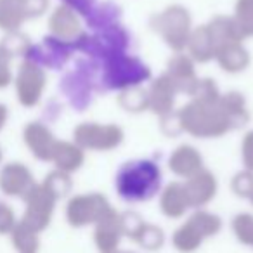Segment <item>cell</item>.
Here are the masks:
<instances>
[{
    "label": "cell",
    "instance_id": "6da1fadb",
    "mask_svg": "<svg viewBox=\"0 0 253 253\" xmlns=\"http://www.w3.org/2000/svg\"><path fill=\"white\" fill-rule=\"evenodd\" d=\"M180 130L200 139L222 137L227 132L246 125L250 111L239 92L220 94L213 99H191L177 109Z\"/></svg>",
    "mask_w": 253,
    "mask_h": 253
},
{
    "label": "cell",
    "instance_id": "7a4b0ae2",
    "mask_svg": "<svg viewBox=\"0 0 253 253\" xmlns=\"http://www.w3.org/2000/svg\"><path fill=\"white\" fill-rule=\"evenodd\" d=\"M115 187L118 196L128 203L148 201L162 189V170L149 160L128 162L116 173Z\"/></svg>",
    "mask_w": 253,
    "mask_h": 253
},
{
    "label": "cell",
    "instance_id": "3957f363",
    "mask_svg": "<svg viewBox=\"0 0 253 253\" xmlns=\"http://www.w3.org/2000/svg\"><path fill=\"white\" fill-rule=\"evenodd\" d=\"M151 30L175 52H184L193 32V19L184 5L173 4L155 14L149 21Z\"/></svg>",
    "mask_w": 253,
    "mask_h": 253
},
{
    "label": "cell",
    "instance_id": "277c9868",
    "mask_svg": "<svg viewBox=\"0 0 253 253\" xmlns=\"http://www.w3.org/2000/svg\"><path fill=\"white\" fill-rule=\"evenodd\" d=\"M123 130L122 126L113 125V123H94L85 122L75 126L73 130V142L80 146L84 151H111L118 148L123 142Z\"/></svg>",
    "mask_w": 253,
    "mask_h": 253
},
{
    "label": "cell",
    "instance_id": "5b68a950",
    "mask_svg": "<svg viewBox=\"0 0 253 253\" xmlns=\"http://www.w3.org/2000/svg\"><path fill=\"white\" fill-rule=\"evenodd\" d=\"M149 68L142 64L137 57L125 56V54H116L106 59L104 70V82L111 88H128L135 87L141 82L149 78Z\"/></svg>",
    "mask_w": 253,
    "mask_h": 253
},
{
    "label": "cell",
    "instance_id": "8992f818",
    "mask_svg": "<svg viewBox=\"0 0 253 253\" xmlns=\"http://www.w3.org/2000/svg\"><path fill=\"white\" fill-rule=\"evenodd\" d=\"M16 95L18 101L25 108H33L40 102L47 85L45 70L40 64L25 59L19 64L18 75L14 78Z\"/></svg>",
    "mask_w": 253,
    "mask_h": 253
},
{
    "label": "cell",
    "instance_id": "52a82bcc",
    "mask_svg": "<svg viewBox=\"0 0 253 253\" xmlns=\"http://www.w3.org/2000/svg\"><path fill=\"white\" fill-rule=\"evenodd\" d=\"M49 7V0H0V30L19 32L23 23L39 18Z\"/></svg>",
    "mask_w": 253,
    "mask_h": 253
},
{
    "label": "cell",
    "instance_id": "ba28073f",
    "mask_svg": "<svg viewBox=\"0 0 253 253\" xmlns=\"http://www.w3.org/2000/svg\"><path fill=\"white\" fill-rule=\"evenodd\" d=\"M23 141L37 160L50 162L57 139L49 126L43 125L42 122H30L23 128Z\"/></svg>",
    "mask_w": 253,
    "mask_h": 253
},
{
    "label": "cell",
    "instance_id": "9c48e42d",
    "mask_svg": "<svg viewBox=\"0 0 253 253\" xmlns=\"http://www.w3.org/2000/svg\"><path fill=\"white\" fill-rule=\"evenodd\" d=\"M50 37L61 40L64 43H75L82 37V25L78 14L68 5H59L54 9L49 18Z\"/></svg>",
    "mask_w": 253,
    "mask_h": 253
},
{
    "label": "cell",
    "instance_id": "30bf717a",
    "mask_svg": "<svg viewBox=\"0 0 253 253\" xmlns=\"http://www.w3.org/2000/svg\"><path fill=\"white\" fill-rule=\"evenodd\" d=\"M165 75L169 77V80L172 82L179 94L187 95L191 94L196 82L200 80L196 75V68H194V61L184 52H175V56L170 57Z\"/></svg>",
    "mask_w": 253,
    "mask_h": 253
},
{
    "label": "cell",
    "instance_id": "8fae6325",
    "mask_svg": "<svg viewBox=\"0 0 253 253\" xmlns=\"http://www.w3.org/2000/svg\"><path fill=\"white\" fill-rule=\"evenodd\" d=\"M177 88L173 87V84L169 80L165 73L162 77H158L148 88V102L149 109L158 116H167L172 115L175 111V97H177Z\"/></svg>",
    "mask_w": 253,
    "mask_h": 253
},
{
    "label": "cell",
    "instance_id": "7c38bea8",
    "mask_svg": "<svg viewBox=\"0 0 253 253\" xmlns=\"http://www.w3.org/2000/svg\"><path fill=\"white\" fill-rule=\"evenodd\" d=\"M169 167L177 175L193 177L203 167V156H201V153L194 146L180 144L169 156Z\"/></svg>",
    "mask_w": 253,
    "mask_h": 253
},
{
    "label": "cell",
    "instance_id": "4fadbf2b",
    "mask_svg": "<svg viewBox=\"0 0 253 253\" xmlns=\"http://www.w3.org/2000/svg\"><path fill=\"white\" fill-rule=\"evenodd\" d=\"M186 50H187V56H189L194 63H208V61L215 59L217 43H215L213 37H211L207 25L193 28Z\"/></svg>",
    "mask_w": 253,
    "mask_h": 253
},
{
    "label": "cell",
    "instance_id": "5bb4252c",
    "mask_svg": "<svg viewBox=\"0 0 253 253\" xmlns=\"http://www.w3.org/2000/svg\"><path fill=\"white\" fill-rule=\"evenodd\" d=\"M215 61L218 66L227 73H241L250 64V52L243 42H231L224 43L215 52Z\"/></svg>",
    "mask_w": 253,
    "mask_h": 253
},
{
    "label": "cell",
    "instance_id": "9a60e30c",
    "mask_svg": "<svg viewBox=\"0 0 253 253\" xmlns=\"http://www.w3.org/2000/svg\"><path fill=\"white\" fill-rule=\"evenodd\" d=\"M85 158V151L77 146L75 142L70 141H59L57 139L56 148L52 151V158L50 162L57 167L61 172H73V170L80 169Z\"/></svg>",
    "mask_w": 253,
    "mask_h": 253
},
{
    "label": "cell",
    "instance_id": "2e32d148",
    "mask_svg": "<svg viewBox=\"0 0 253 253\" xmlns=\"http://www.w3.org/2000/svg\"><path fill=\"white\" fill-rule=\"evenodd\" d=\"M207 26L210 30L211 37H213L215 43H217V49L224 43L243 42L245 40L238 23L234 21L232 16H215L213 19H210V23H207Z\"/></svg>",
    "mask_w": 253,
    "mask_h": 253
},
{
    "label": "cell",
    "instance_id": "e0dca14e",
    "mask_svg": "<svg viewBox=\"0 0 253 253\" xmlns=\"http://www.w3.org/2000/svg\"><path fill=\"white\" fill-rule=\"evenodd\" d=\"M30 182H32V173L21 163H9L0 172V186L9 193H18L28 187Z\"/></svg>",
    "mask_w": 253,
    "mask_h": 253
},
{
    "label": "cell",
    "instance_id": "ac0fdd59",
    "mask_svg": "<svg viewBox=\"0 0 253 253\" xmlns=\"http://www.w3.org/2000/svg\"><path fill=\"white\" fill-rule=\"evenodd\" d=\"M118 102L125 111L130 113H141L149 109V102H148V90L141 88L139 85L135 87H128L123 88L118 95Z\"/></svg>",
    "mask_w": 253,
    "mask_h": 253
},
{
    "label": "cell",
    "instance_id": "d6986e66",
    "mask_svg": "<svg viewBox=\"0 0 253 253\" xmlns=\"http://www.w3.org/2000/svg\"><path fill=\"white\" fill-rule=\"evenodd\" d=\"M232 18L238 23L245 39L253 37V0H238Z\"/></svg>",
    "mask_w": 253,
    "mask_h": 253
},
{
    "label": "cell",
    "instance_id": "ffe728a7",
    "mask_svg": "<svg viewBox=\"0 0 253 253\" xmlns=\"http://www.w3.org/2000/svg\"><path fill=\"white\" fill-rule=\"evenodd\" d=\"M12 54L9 52V49L0 42V88H5L12 84Z\"/></svg>",
    "mask_w": 253,
    "mask_h": 253
},
{
    "label": "cell",
    "instance_id": "44dd1931",
    "mask_svg": "<svg viewBox=\"0 0 253 253\" xmlns=\"http://www.w3.org/2000/svg\"><path fill=\"white\" fill-rule=\"evenodd\" d=\"M241 156H243V162H245L246 169L253 170V130H250L248 134L245 135V139H243Z\"/></svg>",
    "mask_w": 253,
    "mask_h": 253
},
{
    "label": "cell",
    "instance_id": "7402d4cb",
    "mask_svg": "<svg viewBox=\"0 0 253 253\" xmlns=\"http://www.w3.org/2000/svg\"><path fill=\"white\" fill-rule=\"evenodd\" d=\"M7 118H9V109L5 104H2L0 102V130L5 126V123H7Z\"/></svg>",
    "mask_w": 253,
    "mask_h": 253
},
{
    "label": "cell",
    "instance_id": "603a6c76",
    "mask_svg": "<svg viewBox=\"0 0 253 253\" xmlns=\"http://www.w3.org/2000/svg\"><path fill=\"white\" fill-rule=\"evenodd\" d=\"M2 158H4V153H2V148H0V162H2Z\"/></svg>",
    "mask_w": 253,
    "mask_h": 253
}]
</instances>
